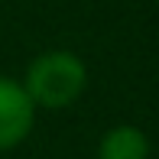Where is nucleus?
Returning a JSON list of instances; mask_svg holds the SVG:
<instances>
[{
	"mask_svg": "<svg viewBox=\"0 0 159 159\" xmlns=\"http://www.w3.org/2000/svg\"><path fill=\"white\" fill-rule=\"evenodd\" d=\"M26 94L36 107L62 111L71 107L88 88V65L71 49H46L26 65V75L20 78Z\"/></svg>",
	"mask_w": 159,
	"mask_h": 159,
	"instance_id": "obj_1",
	"label": "nucleus"
},
{
	"mask_svg": "<svg viewBox=\"0 0 159 159\" xmlns=\"http://www.w3.org/2000/svg\"><path fill=\"white\" fill-rule=\"evenodd\" d=\"M33 124H36V104L26 94L23 81L0 75V153L20 146L33 133Z\"/></svg>",
	"mask_w": 159,
	"mask_h": 159,
	"instance_id": "obj_2",
	"label": "nucleus"
},
{
	"mask_svg": "<svg viewBox=\"0 0 159 159\" xmlns=\"http://www.w3.org/2000/svg\"><path fill=\"white\" fill-rule=\"evenodd\" d=\"M98 159H149V136L136 124H114L98 140Z\"/></svg>",
	"mask_w": 159,
	"mask_h": 159,
	"instance_id": "obj_3",
	"label": "nucleus"
}]
</instances>
